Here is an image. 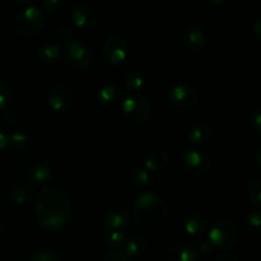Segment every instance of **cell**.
<instances>
[{"instance_id":"6da1fadb","label":"cell","mask_w":261,"mask_h":261,"mask_svg":"<svg viewBox=\"0 0 261 261\" xmlns=\"http://www.w3.org/2000/svg\"><path fill=\"white\" fill-rule=\"evenodd\" d=\"M38 226L46 231H61L70 222L71 200L63 190L45 188L35 204Z\"/></svg>"},{"instance_id":"7a4b0ae2","label":"cell","mask_w":261,"mask_h":261,"mask_svg":"<svg viewBox=\"0 0 261 261\" xmlns=\"http://www.w3.org/2000/svg\"><path fill=\"white\" fill-rule=\"evenodd\" d=\"M170 208L165 199L154 191L142 193L133 204V218L144 229H157L166 223Z\"/></svg>"},{"instance_id":"3957f363","label":"cell","mask_w":261,"mask_h":261,"mask_svg":"<svg viewBox=\"0 0 261 261\" xmlns=\"http://www.w3.org/2000/svg\"><path fill=\"white\" fill-rule=\"evenodd\" d=\"M239 236V227L232 219L219 218L212 226L208 240L213 249L227 251L236 245Z\"/></svg>"},{"instance_id":"277c9868","label":"cell","mask_w":261,"mask_h":261,"mask_svg":"<svg viewBox=\"0 0 261 261\" xmlns=\"http://www.w3.org/2000/svg\"><path fill=\"white\" fill-rule=\"evenodd\" d=\"M121 112L129 124L134 126H142L152 120L153 106L144 97L134 96L124 99L121 105Z\"/></svg>"},{"instance_id":"5b68a950","label":"cell","mask_w":261,"mask_h":261,"mask_svg":"<svg viewBox=\"0 0 261 261\" xmlns=\"http://www.w3.org/2000/svg\"><path fill=\"white\" fill-rule=\"evenodd\" d=\"M45 23L46 18L42 10L36 7H28L15 18V30L20 36L32 37L42 30Z\"/></svg>"},{"instance_id":"8992f818","label":"cell","mask_w":261,"mask_h":261,"mask_svg":"<svg viewBox=\"0 0 261 261\" xmlns=\"http://www.w3.org/2000/svg\"><path fill=\"white\" fill-rule=\"evenodd\" d=\"M64 60L70 68L86 70L93 63V54L86 43L81 41H69L64 46Z\"/></svg>"},{"instance_id":"52a82bcc","label":"cell","mask_w":261,"mask_h":261,"mask_svg":"<svg viewBox=\"0 0 261 261\" xmlns=\"http://www.w3.org/2000/svg\"><path fill=\"white\" fill-rule=\"evenodd\" d=\"M167 99L171 106L180 111H190L195 109L200 101V93L188 84H177L168 91Z\"/></svg>"},{"instance_id":"ba28073f","label":"cell","mask_w":261,"mask_h":261,"mask_svg":"<svg viewBox=\"0 0 261 261\" xmlns=\"http://www.w3.org/2000/svg\"><path fill=\"white\" fill-rule=\"evenodd\" d=\"M182 163L193 176H205L212 170L211 155L199 148H186L182 153Z\"/></svg>"},{"instance_id":"9c48e42d","label":"cell","mask_w":261,"mask_h":261,"mask_svg":"<svg viewBox=\"0 0 261 261\" xmlns=\"http://www.w3.org/2000/svg\"><path fill=\"white\" fill-rule=\"evenodd\" d=\"M103 58L112 65H119L126 60L129 55V46L121 36H110L102 46Z\"/></svg>"},{"instance_id":"30bf717a","label":"cell","mask_w":261,"mask_h":261,"mask_svg":"<svg viewBox=\"0 0 261 261\" xmlns=\"http://www.w3.org/2000/svg\"><path fill=\"white\" fill-rule=\"evenodd\" d=\"M47 102L53 111L65 112L73 105V94L69 87L64 84H55L48 89Z\"/></svg>"},{"instance_id":"8fae6325","label":"cell","mask_w":261,"mask_h":261,"mask_svg":"<svg viewBox=\"0 0 261 261\" xmlns=\"http://www.w3.org/2000/svg\"><path fill=\"white\" fill-rule=\"evenodd\" d=\"M70 18L73 20L74 25L82 28V30L93 28L99 20L97 10L92 5L86 4V3L74 5L70 12Z\"/></svg>"},{"instance_id":"7c38bea8","label":"cell","mask_w":261,"mask_h":261,"mask_svg":"<svg viewBox=\"0 0 261 261\" xmlns=\"http://www.w3.org/2000/svg\"><path fill=\"white\" fill-rule=\"evenodd\" d=\"M103 223L107 229L114 231H122L130 223V214L125 206L114 205L106 212L103 218Z\"/></svg>"},{"instance_id":"4fadbf2b","label":"cell","mask_w":261,"mask_h":261,"mask_svg":"<svg viewBox=\"0 0 261 261\" xmlns=\"http://www.w3.org/2000/svg\"><path fill=\"white\" fill-rule=\"evenodd\" d=\"M182 40L188 51L193 54L201 53L206 45V36L200 25H190L186 28Z\"/></svg>"},{"instance_id":"5bb4252c","label":"cell","mask_w":261,"mask_h":261,"mask_svg":"<svg viewBox=\"0 0 261 261\" xmlns=\"http://www.w3.org/2000/svg\"><path fill=\"white\" fill-rule=\"evenodd\" d=\"M182 227L185 232L191 236L203 234L208 228V219L201 212H189L182 219Z\"/></svg>"},{"instance_id":"9a60e30c","label":"cell","mask_w":261,"mask_h":261,"mask_svg":"<svg viewBox=\"0 0 261 261\" xmlns=\"http://www.w3.org/2000/svg\"><path fill=\"white\" fill-rule=\"evenodd\" d=\"M199 256V251L193 245L180 242L175 244L166 252L167 261H195Z\"/></svg>"},{"instance_id":"2e32d148","label":"cell","mask_w":261,"mask_h":261,"mask_svg":"<svg viewBox=\"0 0 261 261\" xmlns=\"http://www.w3.org/2000/svg\"><path fill=\"white\" fill-rule=\"evenodd\" d=\"M148 250H149L148 242L140 236H133L125 241L124 252L133 260L143 259L148 254Z\"/></svg>"},{"instance_id":"e0dca14e","label":"cell","mask_w":261,"mask_h":261,"mask_svg":"<svg viewBox=\"0 0 261 261\" xmlns=\"http://www.w3.org/2000/svg\"><path fill=\"white\" fill-rule=\"evenodd\" d=\"M122 94L120 92L119 88H116L115 86H102L101 88L97 91V101L102 105L103 107H111L117 106V105L121 102Z\"/></svg>"},{"instance_id":"ac0fdd59","label":"cell","mask_w":261,"mask_h":261,"mask_svg":"<svg viewBox=\"0 0 261 261\" xmlns=\"http://www.w3.org/2000/svg\"><path fill=\"white\" fill-rule=\"evenodd\" d=\"M170 161V157H168L167 152L165 149H161V148H157V149L150 150L147 154L144 161L145 170L149 171H158L162 170L166 165Z\"/></svg>"},{"instance_id":"d6986e66","label":"cell","mask_w":261,"mask_h":261,"mask_svg":"<svg viewBox=\"0 0 261 261\" xmlns=\"http://www.w3.org/2000/svg\"><path fill=\"white\" fill-rule=\"evenodd\" d=\"M38 61L43 66H53L60 59V48L55 43H46L42 45L37 54Z\"/></svg>"},{"instance_id":"ffe728a7","label":"cell","mask_w":261,"mask_h":261,"mask_svg":"<svg viewBox=\"0 0 261 261\" xmlns=\"http://www.w3.org/2000/svg\"><path fill=\"white\" fill-rule=\"evenodd\" d=\"M32 194V185L28 181H19L10 190V201L14 205H23Z\"/></svg>"},{"instance_id":"44dd1931","label":"cell","mask_w":261,"mask_h":261,"mask_svg":"<svg viewBox=\"0 0 261 261\" xmlns=\"http://www.w3.org/2000/svg\"><path fill=\"white\" fill-rule=\"evenodd\" d=\"M51 168L45 163H40L32 167L28 172L27 178L31 185H43L51 178Z\"/></svg>"},{"instance_id":"7402d4cb","label":"cell","mask_w":261,"mask_h":261,"mask_svg":"<svg viewBox=\"0 0 261 261\" xmlns=\"http://www.w3.org/2000/svg\"><path fill=\"white\" fill-rule=\"evenodd\" d=\"M212 137V126L205 122H199L189 130L188 139L194 144H203Z\"/></svg>"},{"instance_id":"603a6c76","label":"cell","mask_w":261,"mask_h":261,"mask_svg":"<svg viewBox=\"0 0 261 261\" xmlns=\"http://www.w3.org/2000/svg\"><path fill=\"white\" fill-rule=\"evenodd\" d=\"M8 145L13 153L22 154L30 149V139L23 133H13L10 137H8Z\"/></svg>"},{"instance_id":"cb8c5ba5","label":"cell","mask_w":261,"mask_h":261,"mask_svg":"<svg viewBox=\"0 0 261 261\" xmlns=\"http://www.w3.org/2000/svg\"><path fill=\"white\" fill-rule=\"evenodd\" d=\"M127 181L135 190H142L149 181V173L144 168H133L127 175Z\"/></svg>"},{"instance_id":"d4e9b609","label":"cell","mask_w":261,"mask_h":261,"mask_svg":"<svg viewBox=\"0 0 261 261\" xmlns=\"http://www.w3.org/2000/svg\"><path fill=\"white\" fill-rule=\"evenodd\" d=\"M102 241L107 247L112 250H120L124 247L126 237H125L122 231H114V229H109V232L103 233L102 236Z\"/></svg>"},{"instance_id":"484cf974","label":"cell","mask_w":261,"mask_h":261,"mask_svg":"<svg viewBox=\"0 0 261 261\" xmlns=\"http://www.w3.org/2000/svg\"><path fill=\"white\" fill-rule=\"evenodd\" d=\"M125 88L130 92H138L144 87V76L137 69L127 71L126 76H125Z\"/></svg>"},{"instance_id":"4316f807","label":"cell","mask_w":261,"mask_h":261,"mask_svg":"<svg viewBox=\"0 0 261 261\" xmlns=\"http://www.w3.org/2000/svg\"><path fill=\"white\" fill-rule=\"evenodd\" d=\"M247 194H249V199L256 208L261 206V178L259 176H255L251 178L247 188Z\"/></svg>"},{"instance_id":"83f0119b","label":"cell","mask_w":261,"mask_h":261,"mask_svg":"<svg viewBox=\"0 0 261 261\" xmlns=\"http://www.w3.org/2000/svg\"><path fill=\"white\" fill-rule=\"evenodd\" d=\"M30 261H61L60 255L55 249L51 247H41L32 255Z\"/></svg>"},{"instance_id":"f1b7e54d","label":"cell","mask_w":261,"mask_h":261,"mask_svg":"<svg viewBox=\"0 0 261 261\" xmlns=\"http://www.w3.org/2000/svg\"><path fill=\"white\" fill-rule=\"evenodd\" d=\"M13 102V89L5 82L0 81V111H4Z\"/></svg>"},{"instance_id":"f546056e","label":"cell","mask_w":261,"mask_h":261,"mask_svg":"<svg viewBox=\"0 0 261 261\" xmlns=\"http://www.w3.org/2000/svg\"><path fill=\"white\" fill-rule=\"evenodd\" d=\"M261 226V213L259 209H255V211L250 212L247 214L246 219H245V227L246 229L251 232H257L260 229Z\"/></svg>"},{"instance_id":"4dcf8cb0","label":"cell","mask_w":261,"mask_h":261,"mask_svg":"<svg viewBox=\"0 0 261 261\" xmlns=\"http://www.w3.org/2000/svg\"><path fill=\"white\" fill-rule=\"evenodd\" d=\"M102 261H133L132 257L127 256L124 251H120V250H115V251L110 252L106 256L103 257Z\"/></svg>"},{"instance_id":"1f68e13d","label":"cell","mask_w":261,"mask_h":261,"mask_svg":"<svg viewBox=\"0 0 261 261\" xmlns=\"http://www.w3.org/2000/svg\"><path fill=\"white\" fill-rule=\"evenodd\" d=\"M64 5V0H43V7L47 12L56 13L61 10Z\"/></svg>"},{"instance_id":"d6a6232c","label":"cell","mask_w":261,"mask_h":261,"mask_svg":"<svg viewBox=\"0 0 261 261\" xmlns=\"http://www.w3.org/2000/svg\"><path fill=\"white\" fill-rule=\"evenodd\" d=\"M250 124H251V127L255 130V133L257 134H261V112L260 109L255 110L254 114L250 117Z\"/></svg>"},{"instance_id":"836d02e7","label":"cell","mask_w":261,"mask_h":261,"mask_svg":"<svg viewBox=\"0 0 261 261\" xmlns=\"http://www.w3.org/2000/svg\"><path fill=\"white\" fill-rule=\"evenodd\" d=\"M3 119H4V121L7 122L9 126H14L15 124H17V114L13 111H7L4 115H3Z\"/></svg>"},{"instance_id":"e575fe53","label":"cell","mask_w":261,"mask_h":261,"mask_svg":"<svg viewBox=\"0 0 261 261\" xmlns=\"http://www.w3.org/2000/svg\"><path fill=\"white\" fill-rule=\"evenodd\" d=\"M7 147H8V135L7 133L3 130V127L0 126V152H3Z\"/></svg>"},{"instance_id":"d590c367","label":"cell","mask_w":261,"mask_h":261,"mask_svg":"<svg viewBox=\"0 0 261 261\" xmlns=\"http://www.w3.org/2000/svg\"><path fill=\"white\" fill-rule=\"evenodd\" d=\"M216 261H239L234 255L232 254H227V252H223V254L218 255V256L216 257Z\"/></svg>"},{"instance_id":"8d00e7d4","label":"cell","mask_w":261,"mask_h":261,"mask_svg":"<svg viewBox=\"0 0 261 261\" xmlns=\"http://www.w3.org/2000/svg\"><path fill=\"white\" fill-rule=\"evenodd\" d=\"M224 3H226V0H209V4H211L212 7H214V8L223 7Z\"/></svg>"},{"instance_id":"74e56055","label":"cell","mask_w":261,"mask_h":261,"mask_svg":"<svg viewBox=\"0 0 261 261\" xmlns=\"http://www.w3.org/2000/svg\"><path fill=\"white\" fill-rule=\"evenodd\" d=\"M260 28H261V22H260L259 19H257L256 22H255V24H254V31H255V33H256V38H257V40H260V37H261Z\"/></svg>"},{"instance_id":"f35d334b","label":"cell","mask_w":261,"mask_h":261,"mask_svg":"<svg viewBox=\"0 0 261 261\" xmlns=\"http://www.w3.org/2000/svg\"><path fill=\"white\" fill-rule=\"evenodd\" d=\"M260 152H261V147L259 145V147H257V150H256V161H257V163H261V160H260Z\"/></svg>"},{"instance_id":"ab89813d","label":"cell","mask_w":261,"mask_h":261,"mask_svg":"<svg viewBox=\"0 0 261 261\" xmlns=\"http://www.w3.org/2000/svg\"><path fill=\"white\" fill-rule=\"evenodd\" d=\"M17 2L23 3V4H28V3H33V2H36V0H17Z\"/></svg>"},{"instance_id":"60d3db41","label":"cell","mask_w":261,"mask_h":261,"mask_svg":"<svg viewBox=\"0 0 261 261\" xmlns=\"http://www.w3.org/2000/svg\"><path fill=\"white\" fill-rule=\"evenodd\" d=\"M3 232H4V226H3V223H2V221H0V237H2V234H3Z\"/></svg>"},{"instance_id":"b9f144b4","label":"cell","mask_w":261,"mask_h":261,"mask_svg":"<svg viewBox=\"0 0 261 261\" xmlns=\"http://www.w3.org/2000/svg\"><path fill=\"white\" fill-rule=\"evenodd\" d=\"M10 261H23L22 259H13V260H10Z\"/></svg>"}]
</instances>
